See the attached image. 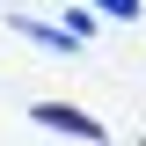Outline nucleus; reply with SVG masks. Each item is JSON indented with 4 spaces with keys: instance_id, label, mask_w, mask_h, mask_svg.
<instances>
[{
    "instance_id": "3",
    "label": "nucleus",
    "mask_w": 146,
    "mask_h": 146,
    "mask_svg": "<svg viewBox=\"0 0 146 146\" xmlns=\"http://www.w3.org/2000/svg\"><path fill=\"white\" fill-rule=\"evenodd\" d=\"M95 7H102V15H117V22H131V15H139V0H95Z\"/></svg>"
},
{
    "instance_id": "2",
    "label": "nucleus",
    "mask_w": 146,
    "mask_h": 146,
    "mask_svg": "<svg viewBox=\"0 0 146 146\" xmlns=\"http://www.w3.org/2000/svg\"><path fill=\"white\" fill-rule=\"evenodd\" d=\"M29 44H44V51H73V29H51V22H15Z\"/></svg>"
},
{
    "instance_id": "1",
    "label": "nucleus",
    "mask_w": 146,
    "mask_h": 146,
    "mask_svg": "<svg viewBox=\"0 0 146 146\" xmlns=\"http://www.w3.org/2000/svg\"><path fill=\"white\" fill-rule=\"evenodd\" d=\"M29 117H36L44 131H66V139H102V124H95V117H80L73 102H36Z\"/></svg>"
}]
</instances>
